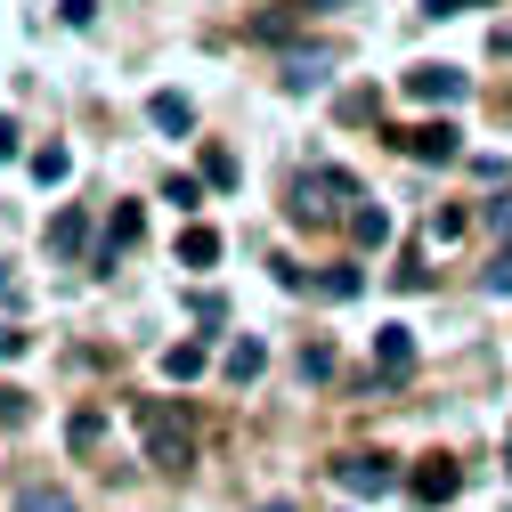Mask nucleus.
<instances>
[{
	"instance_id": "1",
	"label": "nucleus",
	"mask_w": 512,
	"mask_h": 512,
	"mask_svg": "<svg viewBox=\"0 0 512 512\" xmlns=\"http://www.w3.org/2000/svg\"><path fill=\"white\" fill-rule=\"evenodd\" d=\"M131 423H139V447H147L155 472H187V464H196V423H187V407H171V399H139Z\"/></svg>"
},
{
	"instance_id": "2",
	"label": "nucleus",
	"mask_w": 512,
	"mask_h": 512,
	"mask_svg": "<svg viewBox=\"0 0 512 512\" xmlns=\"http://www.w3.org/2000/svg\"><path fill=\"white\" fill-rule=\"evenodd\" d=\"M342 204H358V179H350L342 163H309V171L293 179V220H334Z\"/></svg>"
},
{
	"instance_id": "3",
	"label": "nucleus",
	"mask_w": 512,
	"mask_h": 512,
	"mask_svg": "<svg viewBox=\"0 0 512 512\" xmlns=\"http://www.w3.org/2000/svg\"><path fill=\"white\" fill-rule=\"evenodd\" d=\"M334 480H342L350 496H391V488H399V464H391V456H374V447H358V456L334 464Z\"/></svg>"
},
{
	"instance_id": "4",
	"label": "nucleus",
	"mask_w": 512,
	"mask_h": 512,
	"mask_svg": "<svg viewBox=\"0 0 512 512\" xmlns=\"http://www.w3.org/2000/svg\"><path fill=\"white\" fill-rule=\"evenodd\" d=\"M407 98L456 106V98H472V74H464V66H407Z\"/></svg>"
},
{
	"instance_id": "5",
	"label": "nucleus",
	"mask_w": 512,
	"mask_h": 512,
	"mask_svg": "<svg viewBox=\"0 0 512 512\" xmlns=\"http://www.w3.org/2000/svg\"><path fill=\"white\" fill-rule=\"evenodd\" d=\"M407 488H415V504H456L464 496V472H456V456H423L407 472Z\"/></svg>"
},
{
	"instance_id": "6",
	"label": "nucleus",
	"mask_w": 512,
	"mask_h": 512,
	"mask_svg": "<svg viewBox=\"0 0 512 512\" xmlns=\"http://www.w3.org/2000/svg\"><path fill=\"white\" fill-rule=\"evenodd\" d=\"M391 147L415 155V163H456V122H415V131H391Z\"/></svg>"
},
{
	"instance_id": "7",
	"label": "nucleus",
	"mask_w": 512,
	"mask_h": 512,
	"mask_svg": "<svg viewBox=\"0 0 512 512\" xmlns=\"http://www.w3.org/2000/svg\"><path fill=\"white\" fill-rule=\"evenodd\" d=\"M277 74H285V90H293V98H309V90H326V74H334V49H293Z\"/></svg>"
},
{
	"instance_id": "8",
	"label": "nucleus",
	"mask_w": 512,
	"mask_h": 512,
	"mask_svg": "<svg viewBox=\"0 0 512 512\" xmlns=\"http://www.w3.org/2000/svg\"><path fill=\"white\" fill-rule=\"evenodd\" d=\"M374 374H382V382L415 374V334H407V326H382V334H374Z\"/></svg>"
},
{
	"instance_id": "9",
	"label": "nucleus",
	"mask_w": 512,
	"mask_h": 512,
	"mask_svg": "<svg viewBox=\"0 0 512 512\" xmlns=\"http://www.w3.org/2000/svg\"><path fill=\"white\" fill-rule=\"evenodd\" d=\"M147 122H155L163 139H187V131H196V106H187L179 90H155V98H147Z\"/></svg>"
},
{
	"instance_id": "10",
	"label": "nucleus",
	"mask_w": 512,
	"mask_h": 512,
	"mask_svg": "<svg viewBox=\"0 0 512 512\" xmlns=\"http://www.w3.org/2000/svg\"><path fill=\"white\" fill-rule=\"evenodd\" d=\"M261 366H269V342H252V334H236L228 358H220V374L236 382V391H244V382H261Z\"/></svg>"
},
{
	"instance_id": "11",
	"label": "nucleus",
	"mask_w": 512,
	"mask_h": 512,
	"mask_svg": "<svg viewBox=\"0 0 512 512\" xmlns=\"http://www.w3.org/2000/svg\"><path fill=\"white\" fill-rule=\"evenodd\" d=\"M139 228H147V220H139V204H122V212L106 220V244H98V277L114 269V252H122V244H139Z\"/></svg>"
},
{
	"instance_id": "12",
	"label": "nucleus",
	"mask_w": 512,
	"mask_h": 512,
	"mask_svg": "<svg viewBox=\"0 0 512 512\" xmlns=\"http://www.w3.org/2000/svg\"><path fill=\"white\" fill-rule=\"evenodd\" d=\"M49 252H66V261H74V252H90V212H74V204L57 212V220H49Z\"/></svg>"
},
{
	"instance_id": "13",
	"label": "nucleus",
	"mask_w": 512,
	"mask_h": 512,
	"mask_svg": "<svg viewBox=\"0 0 512 512\" xmlns=\"http://www.w3.org/2000/svg\"><path fill=\"white\" fill-rule=\"evenodd\" d=\"M309 293H317V301H358L366 277H358L350 261H334V269H317V277H309Z\"/></svg>"
},
{
	"instance_id": "14",
	"label": "nucleus",
	"mask_w": 512,
	"mask_h": 512,
	"mask_svg": "<svg viewBox=\"0 0 512 512\" xmlns=\"http://www.w3.org/2000/svg\"><path fill=\"white\" fill-rule=\"evenodd\" d=\"M179 261H187V269H212V261H220V228H204V220L179 228Z\"/></svg>"
},
{
	"instance_id": "15",
	"label": "nucleus",
	"mask_w": 512,
	"mask_h": 512,
	"mask_svg": "<svg viewBox=\"0 0 512 512\" xmlns=\"http://www.w3.org/2000/svg\"><path fill=\"white\" fill-rule=\"evenodd\" d=\"M204 366H212V350H204V342H171V350H163V374H171V382H196Z\"/></svg>"
},
{
	"instance_id": "16",
	"label": "nucleus",
	"mask_w": 512,
	"mask_h": 512,
	"mask_svg": "<svg viewBox=\"0 0 512 512\" xmlns=\"http://www.w3.org/2000/svg\"><path fill=\"white\" fill-rule=\"evenodd\" d=\"M33 179H41V187H66V179H74V155H66V147H33Z\"/></svg>"
},
{
	"instance_id": "17",
	"label": "nucleus",
	"mask_w": 512,
	"mask_h": 512,
	"mask_svg": "<svg viewBox=\"0 0 512 512\" xmlns=\"http://www.w3.org/2000/svg\"><path fill=\"white\" fill-rule=\"evenodd\" d=\"M350 236H358V244L374 252L382 236H391V212H382V204H358V212H350Z\"/></svg>"
},
{
	"instance_id": "18",
	"label": "nucleus",
	"mask_w": 512,
	"mask_h": 512,
	"mask_svg": "<svg viewBox=\"0 0 512 512\" xmlns=\"http://www.w3.org/2000/svg\"><path fill=\"white\" fill-rule=\"evenodd\" d=\"M98 439H106V415H98V407H82V415L66 423V447H74V456H90Z\"/></svg>"
},
{
	"instance_id": "19",
	"label": "nucleus",
	"mask_w": 512,
	"mask_h": 512,
	"mask_svg": "<svg viewBox=\"0 0 512 512\" xmlns=\"http://www.w3.org/2000/svg\"><path fill=\"white\" fill-rule=\"evenodd\" d=\"M17 512H82L66 488H17Z\"/></svg>"
},
{
	"instance_id": "20",
	"label": "nucleus",
	"mask_w": 512,
	"mask_h": 512,
	"mask_svg": "<svg viewBox=\"0 0 512 512\" xmlns=\"http://www.w3.org/2000/svg\"><path fill=\"white\" fill-rule=\"evenodd\" d=\"M163 204H179V212H196V204H204V179H187V171H171V179H163Z\"/></svg>"
},
{
	"instance_id": "21",
	"label": "nucleus",
	"mask_w": 512,
	"mask_h": 512,
	"mask_svg": "<svg viewBox=\"0 0 512 512\" xmlns=\"http://www.w3.org/2000/svg\"><path fill=\"white\" fill-rule=\"evenodd\" d=\"M33 415V391H17V382H0V431H17Z\"/></svg>"
},
{
	"instance_id": "22",
	"label": "nucleus",
	"mask_w": 512,
	"mask_h": 512,
	"mask_svg": "<svg viewBox=\"0 0 512 512\" xmlns=\"http://www.w3.org/2000/svg\"><path fill=\"white\" fill-rule=\"evenodd\" d=\"M204 187H236V155L228 147H204V171H196Z\"/></svg>"
},
{
	"instance_id": "23",
	"label": "nucleus",
	"mask_w": 512,
	"mask_h": 512,
	"mask_svg": "<svg viewBox=\"0 0 512 512\" xmlns=\"http://www.w3.org/2000/svg\"><path fill=\"white\" fill-rule=\"evenodd\" d=\"M391 285H399V293H423V285H431V269H423V261H415V252H407V261H399V269H391Z\"/></svg>"
},
{
	"instance_id": "24",
	"label": "nucleus",
	"mask_w": 512,
	"mask_h": 512,
	"mask_svg": "<svg viewBox=\"0 0 512 512\" xmlns=\"http://www.w3.org/2000/svg\"><path fill=\"white\" fill-rule=\"evenodd\" d=\"M301 374H309V382H326V374H334V350H326V342H309V350H301Z\"/></svg>"
},
{
	"instance_id": "25",
	"label": "nucleus",
	"mask_w": 512,
	"mask_h": 512,
	"mask_svg": "<svg viewBox=\"0 0 512 512\" xmlns=\"http://www.w3.org/2000/svg\"><path fill=\"white\" fill-rule=\"evenodd\" d=\"M488 293H504V301H512V244H504L496 261H488Z\"/></svg>"
},
{
	"instance_id": "26",
	"label": "nucleus",
	"mask_w": 512,
	"mask_h": 512,
	"mask_svg": "<svg viewBox=\"0 0 512 512\" xmlns=\"http://www.w3.org/2000/svg\"><path fill=\"white\" fill-rule=\"evenodd\" d=\"M0 309H25V277H17L9 261H0Z\"/></svg>"
},
{
	"instance_id": "27",
	"label": "nucleus",
	"mask_w": 512,
	"mask_h": 512,
	"mask_svg": "<svg viewBox=\"0 0 512 512\" xmlns=\"http://www.w3.org/2000/svg\"><path fill=\"white\" fill-rule=\"evenodd\" d=\"M187 309H196V326H220V317H228V301H220V293H196Z\"/></svg>"
},
{
	"instance_id": "28",
	"label": "nucleus",
	"mask_w": 512,
	"mask_h": 512,
	"mask_svg": "<svg viewBox=\"0 0 512 512\" xmlns=\"http://www.w3.org/2000/svg\"><path fill=\"white\" fill-rule=\"evenodd\" d=\"M17 147H25V131H17V114H0V163H17Z\"/></svg>"
},
{
	"instance_id": "29",
	"label": "nucleus",
	"mask_w": 512,
	"mask_h": 512,
	"mask_svg": "<svg viewBox=\"0 0 512 512\" xmlns=\"http://www.w3.org/2000/svg\"><path fill=\"white\" fill-rule=\"evenodd\" d=\"M269 269H277V285H285V293H309V269H301V261H269Z\"/></svg>"
},
{
	"instance_id": "30",
	"label": "nucleus",
	"mask_w": 512,
	"mask_h": 512,
	"mask_svg": "<svg viewBox=\"0 0 512 512\" xmlns=\"http://www.w3.org/2000/svg\"><path fill=\"white\" fill-rule=\"evenodd\" d=\"M57 17H66V25H90V17H98V0H57Z\"/></svg>"
},
{
	"instance_id": "31",
	"label": "nucleus",
	"mask_w": 512,
	"mask_h": 512,
	"mask_svg": "<svg viewBox=\"0 0 512 512\" xmlns=\"http://www.w3.org/2000/svg\"><path fill=\"white\" fill-rule=\"evenodd\" d=\"M488 228H496V236H512V196H496V204H488Z\"/></svg>"
},
{
	"instance_id": "32",
	"label": "nucleus",
	"mask_w": 512,
	"mask_h": 512,
	"mask_svg": "<svg viewBox=\"0 0 512 512\" xmlns=\"http://www.w3.org/2000/svg\"><path fill=\"white\" fill-rule=\"evenodd\" d=\"M0 358H25V334L17 326H0Z\"/></svg>"
},
{
	"instance_id": "33",
	"label": "nucleus",
	"mask_w": 512,
	"mask_h": 512,
	"mask_svg": "<svg viewBox=\"0 0 512 512\" xmlns=\"http://www.w3.org/2000/svg\"><path fill=\"white\" fill-rule=\"evenodd\" d=\"M464 9V0H423V17H456Z\"/></svg>"
},
{
	"instance_id": "34",
	"label": "nucleus",
	"mask_w": 512,
	"mask_h": 512,
	"mask_svg": "<svg viewBox=\"0 0 512 512\" xmlns=\"http://www.w3.org/2000/svg\"><path fill=\"white\" fill-rule=\"evenodd\" d=\"M504 472H512V431H504Z\"/></svg>"
},
{
	"instance_id": "35",
	"label": "nucleus",
	"mask_w": 512,
	"mask_h": 512,
	"mask_svg": "<svg viewBox=\"0 0 512 512\" xmlns=\"http://www.w3.org/2000/svg\"><path fill=\"white\" fill-rule=\"evenodd\" d=\"M261 512H293V504H261Z\"/></svg>"
}]
</instances>
